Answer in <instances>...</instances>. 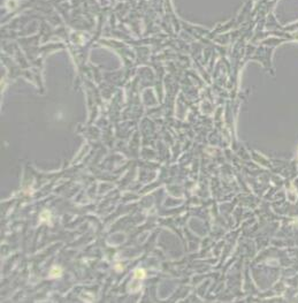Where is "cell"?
<instances>
[{"instance_id": "2", "label": "cell", "mask_w": 298, "mask_h": 303, "mask_svg": "<svg viewBox=\"0 0 298 303\" xmlns=\"http://www.w3.org/2000/svg\"><path fill=\"white\" fill-rule=\"evenodd\" d=\"M6 7H7L9 11H13V9L16 7V0H7Z\"/></svg>"}, {"instance_id": "1", "label": "cell", "mask_w": 298, "mask_h": 303, "mask_svg": "<svg viewBox=\"0 0 298 303\" xmlns=\"http://www.w3.org/2000/svg\"><path fill=\"white\" fill-rule=\"evenodd\" d=\"M135 278H137V279H144V278H145V271L142 270V268L136 270V271H135Z\"/></svg>"}, {"instance_id": "3", "label": "cell", "mask_w": 298, "mask_h": 303, "mask_svg": "<svg viewBox=\"0 0 298 303\" xmlns=\"http://www.w3.org/2000/svg\"><path fill=\"white\" fill-rule=\"evenodd\" d=\"M61 274V270L59 268H54L53 270L51 271V273H50V275L51 277H53V278H55V277H58V275H60Z\"/></svg>"}]
</instances>
